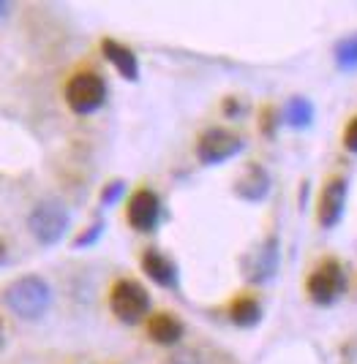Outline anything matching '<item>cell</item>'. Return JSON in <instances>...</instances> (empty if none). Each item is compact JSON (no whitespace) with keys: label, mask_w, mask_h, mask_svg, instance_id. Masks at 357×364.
I'll list each match as a JSON object with an SVG mask.
<instances>
[{"label":"cell","mask_w":357,"mask_h":364,"mask_svg":"<svg viewBox=\"0 0 357 364\" xmlns=\"http://www.w3.org/2000/svg\"><path fill=\"white\" fill-rule=\"evenodd\" d=\"M346 289V277L338 261L319 264L309 277V296L316 304H333Z\"/></svg>","instance_id":"cell-6"},{"label":"cell","mask_w":357,"mask_h":364,"mask_svg":"<svg viewBox=\"0 0 357 364\" xmlns=\"http://www.w3.org/2000/svg\"><path fill=\"white\" fill-rule=\"evenodd\" d=\"M267 185H270V180H267L264 168L249 166L246 177L237 180V188H234V191H237V196L249 198V201H257V198H262L264 193H267Z\"/></svg>","instance_id":"cell-12"},{"label":"cell","mask_w":357,"mask_h":364,"mask_svg":"<svg viewBox=\"0 0 357 364\" xmlns=\"http://www.w3.org/2000/svg\"><path fill=\"white\" fill-rule=\"evenodd\" d=\"M229 318H232V323H237V326L249 329V326H257V323H259L262 307H259L257 299H251V296H240V299H234L232 307H229Z\"/></svg>","instance_id":"cell-13"},{"label":"cell","mask_w":357,"mask_h":364,"mask_svg":"<svg viewBox=\"0 0 357 364\" xmlns=\"http://www.w3.org/2000/svg\"><path fill=\"white\" fill-rule=\"evenodd\" d=\"M109 307L123 323H137L150 310V296L137 280H118L109 291Z\"/></svg>","instance_id":"cell-4"},{"label":"cell","mask_w":357,"mask_h":364,"mask_svg":"<svg viewBox=\"0 0 357 364\" xmlns=\"http://www.w3.org/2000/svg\"><path fill=\"white\" fill-rule=\"evenodd\" d=\"M311 114H314V109H311V104L306 98H292L289 107H286V120H289V125H297V128L300 125H309Z\"/></svg>","instance_id":"cell-14"},{"label":"cell","mask_w":357,"mask_h":364,"mask_svg":"<svg viewBox=\"0 0 357 364\" xmlns=\"http://www.w3.org/2000/svg\"><path fill=\"white\" fill-rule=\"evenodd\" d=\"M343 204H346V180L336 177L330 180L322 188L319 193V210H316V218L325 228H333L343 215Z\"/></svg>","instance_id":"cell-8"},{"label":"cell","mask_w":357,"mask_h":364,"mask_svg":"<svg viewBox=\"0 0 357 364\" xmlns=\"http://www.w3.org/2000/svg\"><path fill=\"white\" fill-rule=\"evenodd\" d=\"M338 63L346 65V68L357 65V38H349V41H343L338 46Z\"/></svg>","instance_id":"cell-15"},{"label":"cell","mask_w":357,"mask_h":364,"mask_svg":"<svg viewBox=\"0 0 357 364\" xmlns=\"http://www.w3.org/2000/svg\"><path fill=\"white\" fill-rule=\"evenodd\" d=\"M118 193H123V182H112V188L104 193V201H107V204H112V201L118 198Z\"/></svg>","instance_id":"cell-17"},{"label":"cell","mask_w":357,"mask_h":364,"mask_svg":"<svg viewBox=\"0 0 357 364\" xmlns=\"http://www.w3.org/2000/svg\"><path fill=\"white\" fill-rule=\"evenodd\" d=\"M148 334L161 346H172V343H177L183 337V323L172 313H155L153 318L148 321Z\"/></svg>","instance_id":"cell-11"},{"label":"cell","mask_w":357,"mask_h":364,"mask_svg":"<svg viewBox=\"0 0 357 364\" xmlns=\"http://www.w3.org/2000/svg\"><path fill=\"white\" fill-rule=\"evenodd\" d=\"M107 101V82L93 71H79L66 82V104L77 114H93Z\"/></svg>","instance_id":"cell-2"},{"label":"cell","mask_w":357,"mask_h":364,"mask_svg":"<svg viewBox=\"0 0 357 364\" xmlns=\"http://www.w3.org/2000/svg\"><path fill=\"white\" fill-rule=\"evenodd\" d=\"M142 269L150 274V280H155L164 289H175L177 286V269H175V264L164 253H158V250H148L142 256Z\"/></svg>","instance_id":"cell-9"},{"label":"cell","mask_w":357,"mask_h":364,"mask_svg":"<svg viewBox=\"0 0 357 364\" xmlns=\"http://www.w3.org/2000/svg\"><path fill=\"white\" fill-rule=\"evenodd\" d=\"M49 302H52V289L38 274H25L6 289V304L25 321L41 318L47 313Z\"/></svg>","instance_id":"cell-1"},{"label":"cell","mask_w":357,"mask_h":364,"mask_svg":"<svg viewBox=\"0 0 357 364\" xmlns=\"http://www.w3.org/2000/svg\"><path fill=\"white\" fill-rule=\"evenodd\" d=\"M6 11H9V3H0V16L6 14Z\"/></svg>","instance_id":"cell-18"},{"label":"cell","mask_w":357,"mask_h":364,"mask_svg":"<svg viewBox=\"0 0 357 364\" xmlns=\"http://www.w3.org/2000/svg\"><path fill=\"white\" fill-rule=\"evenodd\" d=\"M101 49H104V55H107V60L120 71V76H125V79H137L140 76V63H137V55L128 49V46L118 44V41H112V38H107L104 44H101Z\"/></svg>","instance_id":"cell-10"},{"label":"cell","mask_w":357,"mask_h":364,"mask_svg":"<svg viewBox=\"0 0 357 364\" xmlns=\"http://www.w3.org/2000/svg\"><path fill=\"white\" fill-rule=\"evenodd\" d=\"M240 150H243V139L227 128H210L197 141V158L207 166L224 164V161L234 158Z\"/></svg>","instance_id":"cell-5"},{"label":"cell","mask_w":357,"mask_h":364,"mask_svg":"<svg viewBox=\"0 0 357 364\" xmlns=\"http://www.w3.org/2000/svg\"><path fill=\"white\" fill-rule=\"evenodd\" d=\"M125 215H128V223L137 231H153L161 220V201L153 191L142 188L128 198V213Z\"/></svg>","instance_id":"cell-7"},{"label":"cell","mask_w":357,"mask_h":364,"mask_svg":"<svg viewBox=\"0 0 357 364\" xmlns=\"http://www.w3.org/2000/svg\"><path fill=\"white\" fill-rule=\"evenodd\" d=\"M343 147L357 155V117L349 122V128L343 131Z\"/></svg>","instance_id":"cell-16"},{"label":"cell","mask_w":357,"mask_h":364,"mask_svg":"<svg viewBox=\"0 0 357 364\" xmlns=\"http://www.w3.org/2000/svg\"><path fill=\"white\" fill-rule=\"evenodd\" d=\"M28 228H31V234L41 245L61 242L66 228H68V213L58 201H41L28 215Z\"/></svg>","instance_id":"cell-3"}]
</instances>
